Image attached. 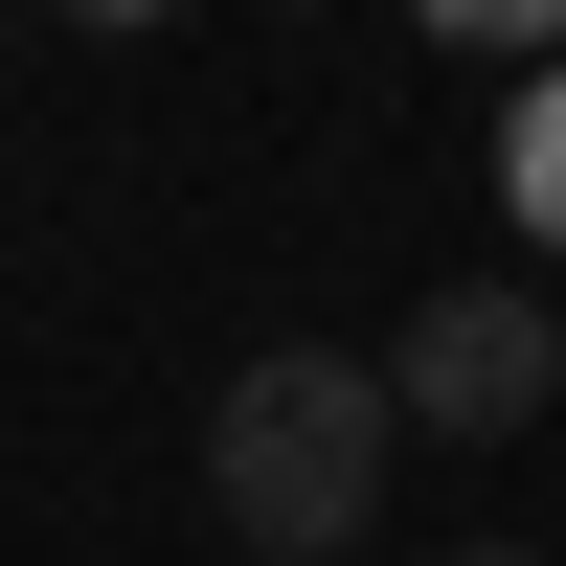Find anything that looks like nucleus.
I'll use <instances>...</instances> for the list:
<instances>
[{
  "mask_svg": "<svg viewBox=\"0 0 566 566\" xmlns=\"http://www.w3.org/2000/svg\"><path fill=\"white\" fill-rule=\"evenodd\" d=\"M69 23H159V0H69Z\"/></svg>",
  "mask_w": 566,
  "mask_h": 566,
  "instance_id": "39448f33",
  "label": "nucleus"
},
{
  "mask_svg": "<svg viewBox=\"0 0 566 566\" xmlns=\"http://www.w3.org/2000/svg\"><path fill=\"white\" fill-rule=\"evenodd\" d=\"M431 45H522V69H566V0H431Z\"/></svg>",
  "mask_w": 566,
  "mask_h": 566,
  "instance_id": "20e7f679",
  "label": "nucleus"
},
{
  "mask_svg": "<svg viewBox=\"0 0 566 566\" xmlns=\"http://www.w3.org/2000/svg\"><path fill=\"white\" fill-rule=\"evenodd\" d=\"M499 205L566 250V69H522V114H499Z\"/></svg>",
  "mask_w": 566,
  "mask_h": 566,
  "instance_id": "7ed1b4c3",
  "label": "nucleus"
},
{
  "mask_svg": "<svg viewBox=\"0 0 566 566\" xmlns=\"http://www.w3.org/2000/svg\"><path fill=\"white\" fill-rule=\"evenodd\" d=\"M386 431H408V386H386V363L272 340L250 386L205 408V476H227V522H250V566H340V522L386 499Z\"/></svg>",
  "mask_w": 566,
  "mask_h": 566,
  "instance_id": "f257e3e1",
  "label": "nucleus"
},
{
  "mask_svg": "<svg viewBox=\"0 0 566 566\" xmlns=\"http://www.w3.org/2000/svg\"><path fill=\"white\" fill-rule=\"evenodd\" d=\"M386 386L431 408V431H544V386H566V317H544V295H431Z\"/></svg>",
  "mask_w": 566,
  "mask_h": 566,
  "instance_id": "f03ea898",
  "label": "nucleus"
}]
</instances>
